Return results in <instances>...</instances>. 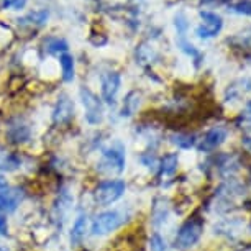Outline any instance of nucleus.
<instances>
[{
  "label": "nucleus",
  "mask_w": 251,
  "mask_h": 251,
  "mask_svg": "<svg viewBox=\"0 0 251 251\" xmlns=\"http://www.w3.org/2000/svg\"><path fill=\"white\" fill-rule=\"evenodd\" d=\"M125 222V215L120 210H107L99 214L92 222L91 231L94 236H105L118 230Z\"/></svg>",
  "instance_id": "f257e3e1"
},
{
  "label": "nucleus",
  "mask_w": 251,
  "mask_h": 251,
  "mask_svg": "<svg viewBox=\"0 0 251 251\" xmlns=\"http://www.w3.org/2000/svg\"><path fill=\"white\" fill-rule=\"evenodd\" d=\"M125 187H126L125 182L118 181V179L100 182L96 187V191H94V201H96L97 205L108 207V205H112V203H115L118 199L123 196Z\"/></svg>",
  "instance_id": "f03ea898"
},
{
  "label": "nucleus",
  "mask_w": 251,
  "mask_h": 251,
  "mask_svg": "<svg viewBox=\"0 0 251 251\" xmlns=\"http://www.w3.org/2000/svg\"><path fill=\"white\" fill-rule=\"evenodd\" d=\"M80 102L84 107V115H86L87 123L91 125H99L103 120V103L96 94H94L89 87H80L79 91Z\"/></svg>",
  "instance_id": "7ed1b4c3"
},
{
  "label": "nucleus",
  "mask_w": 251,
  "mask_h": 251,
  "mask_svg": "<svg viewBox=\"0 0 251 251\" xmlns=\"http://www.w3.org/2000/svg\"><path fill=\"white\" fill-rule=\"evenodd\" d=\"M203 233V224L201 220L192 219L187 220L181 228H179L176 238H174V246L179 250H187L191 248L201 240V236Z\"/></svg>",
  "instance_id": "20e7f679"
},
{
  "label": "nucleus",
  "mask_w": 251,
  "mask_h": 251,
  "mask_svg": "<svg viewBox=\"0 0 251 251\" xmlns=\"http://www.w3.org/2000/svg\"><path fill=\"white\" fill-rule=\"evenodd\" d=\"M199 15L202 18V23L196 28L197 38H201V40H210V38H215L222 31L224 20H222L219 13L210 10H201Z\"/></svg>",
  "instance_id": "39448f33"
},
{
  "label": "nucleus",
  "mask_w": 251,
  "mask_h": 251,
  "mask_svg": "<svg viewBox=\"0 0 251 251\" xmlns=\"http://www.w3.org/2000/svg\"><path fill=\"white\" fill-rule=\"evenodd\" d=\"M100 169L108 173H122L125 169V151H123L122 145H112L108 148L102 150V161Z\"/></svg>",
  "instance_id": "423d86ee"
},
{
  "label": "nucleus",
  "mask_w": 251,
  "mask_h": 251,
  "mask_svg": "<svg viewBox=\"0 0 251 251\" xmlns=\"http://www.w3.org/2000/svg\"><path fill=\"white\" fill-rule=\"evenodd\" d=\"M23 194L20 189L10 186L3 176H0V210L3 212H13L20 205Z\"/></svg>",
  "instance_id": "0eeeda50"
},
{
  "label": "nucleus",
  "mask_w": 251,
  "mask_h": 251,
  "mask_svg": "<svg viewBox=\"0 0 251 251\" xmlns=\"http://www.w3.org/2000/svg\"><path fill=\"white\" fill-rule=\"evenodd\" d=\"M100 89H102V97L107 103H113L117 99V94L120 91L122 86V77L117 71H110V73H105L102 75V82H100Z\"/></svg>",
  "instance_id": "6e6552de"
},
{
  "label": "nucleus",
  "mask_w": 251,
  "mask_h": 251,
  "mask_svg": "<svg viewBox=\"0 0 251 251\" xmlns=\"http://www.w3.org/2000/svg\"><path fill=\"white\" fill-rule=\"evenodd\" d=\"M226 136H228V130H226L225 126H222V125L214 126V128H210L205 135H203V138L201 140V143H199V150L212 151V150L219 148V146L226 140Z\"/></svg>",
  "instance_id": "1a4fd4ad"
},
{
  "label": "nucleus",
  "mask_w": 251,
  "mask_h": 251,
  "mask_svg": "<svg viewBox=\"0 0 251 251\" xmlns=\"http://www.w3.org/2000/svg\"><path fill=\"white\" fill-rule=\"evenodd\" d=\"M73 115H74V103L66 94H63V96H59L58 103H56V107H54L53 120L54 123L63 125V123H68L71 118H73Z\"/></svg>",
  "instance_id": "9d476101"
},
{
  "label": "nucleus",
  "mask_w": 251,
  "mask_h": 251,
  "mask_svg": "<svg viewBox=\"0 0 251 251\" xmlns=\"http://www.w3.org/2000/svg\"><path fill=\"white\" fill-rule=\"evenodd\" d=\"M141 105V92L140 91H131L125 96L122 103V117H131L138 112V108Z\"/></svg>",
  "instance_id": "9b49d317"
},
{
  "label": "nucleus",
  "mask_w": 251,
  "mask_h": 251,
  "mask_svg": "<svg viewBox=\"0 0 251 251\" xmlns=\"http://www.w3.org/2000/svg\"><path fill=\"white\" fill-rule=\"evenodd\" d=\"M7 136L10 138L12 143H25V141L30 140V136H31L30 126H28L26 123L15 122V123H12V125L8 126Z\"/></svg>",
  "instance_id": "f8f14e48"
},
{
  "label": "nucleus",
  "mask_w": 251,
  "mask_h": 251,
  "mask_svg": "<svg viewBox=\"0 0 251 251\" xmlns=\"http://www.w3.org/2000/svg\"><path fill=\"white\" fill-rule=\"evenodd\" d=\"M86 231H87V217L79 215L73 224V228H71V233H69L71 243L79 245L80 241L84 240V236H86Z\"/></svg>",
  "instance_id": "ddd939ff"
},
{
  "label": "nucleus",
  "mask_w": 251,
  "mask_h": 251,
  "mask_svg": "<svg viewBox=\"0 0 251 251\" xmlns=\"http://www.w3.org/2000/svg\"><path fill=\"white\" fill-rule=\"evenodd\" d=\"M45 50L48 51L50 54H64V53H68L69 46L63 38L50 36L45 40Z\"/></svg>",
  "instance_id": "4468645a"
},
{
  "label": "nucleus",
  "mask_w": 251,
  "mask_h": 251,
  "mask_svg": "<svg viewBox=\"0 0 251 251\" xmlns=\"http://www.w3.org/2000/svg\"><path fill=\"white\" fill-rule=\"evenodd\" d=\"M177 166H179V156L176 153H171V154H166L163 159H161V174L164 177H169L173 176L174 173L177 171Z\"/></svg>",
  "instance_id": "2eb2a0df"
},
{
  "label": "nucleus",
  "mask_w": 251,
  "mask_h": 251,
  "mask_svg": "<svg viewBox=\"0 0 251 251\" xmlns=\"http://www.w3.org/2000/svg\"><path fill=\"white\" fill-rule=\"evenodd\" d=\"M169 217V205L163 199H158L153 205V222L154 225H163Z\"/></svg>",
  "instance_id": "dca6fc26"
},
{
  "label": "nucleus",
  "mask_w": 251,
  "mask_h": 251,
  "mask_svg": "<svg viewBox=\"0 0 251 251\" xmlns=\"http://www.w3.org/2000/svg\"><path fill=\"white\" fill-rule=\"evenodd\" d=\"M177 46L184 51V53H186V54L189 56V58H192L194 64H196V68L202 63V59H203L202 53H201V51H199L194 45L189 43L186 38H177Z\"/></svg>",
  "instance_id": "f3484780"
},
{
  "label": "nucleus",
  "mask_w": 251,
  "mask_h": 251,
  "mask_svg": "<svg viewBox=\"0 0 251 251\" xmlns=\"http://www.w3.org/2000/svg\"><path fill=\"white\" fill-rule=\"evenodd\" d=\"M46 20H48V12L36 10V12L28 13L26 17H23L22 20H18V22H20L22 25H26V26H41V25H45Z\"/></svg>",
  "instance_id": "a211bd4d"
},
{
  "label": "nucleus",
  "mask_w": 251,
  "mask_h": 251,
  "mask_svg": "<svg viewBox=\"0 0 251 251\" xmlns=\"http://www.w3.org/2000/svg\"><path fill=\"white\" fill-rule=\"evenodd\" d=\"M136 59H138L141 64H150V63H153L154 59H158V53H156V50L153 46L141 43L138 48H136Z\"/></svg>",
  "instance_id": "6ab92c4d"
},
{
  "label": "nucleus",
  "mask_w": 251,
  "mask_h": 251,
  "mask_svg": "<svg viewBox=\"0 0 251 251\" xmlns=\"http://www.w3.org/2000/svg\"><path fill=\"white\" fill-rule=\"evenodd\" d=\"M61 73H63V79L66 82H71L74 79V58L68 53L59 56Z\"/></svg>",
  "instance_id": "aec40b11"
},
{
  "label": "nucleus",
  "mask_w": 251,
  "mask_h": 251,
  "mask_svg": "<svg viewBox=\"0 0 251 251\" xmlns=\"http://www.w3.org/2000/svg\"><path fill=\"white\" fill-rule=\"evenodd\" d=\"M71 205H73V197H71V194L66 191V189H63V191L59 192L58 203H56V212L59 214V217H64L69 212Z\"/></svg>",
  "instance_id": "412c9836"
},
{
  "label": "nucleus",
  "mask_w": 251,
  "mask_h": 251,
  "mask_svg": "<svg viewBox=\"0 0 251 251\" xmlns=\"http://www.w3.org/2000/svg\"><path fill=\"white\" fill-rule=\"evenodd\" d=\"M228 10L240 13V15H250L251 17V0H238V2L228 3Z\"/></svg>",
  "instance_id": "4be33fe9"
},
{
  "label": "nucleus",
  "mask_w": 251,
  "mask_h": 251,
  "mask_svg": "<svg viewBox=\"0 0 251 251\" xmlns=\"http://www.w3.org/2000/svg\"><path fill=\"white\" fill-rule=\"evenodd\" d=\"M174 26H176V31H177V38H186V33H187V28H189V22H187V17L184 13H177L174 17Z\"/></svg>",
  "instance_id": "5701e85b"
},
{
  "label": "nucleus",
  "mask_w": 251,
  "mask_h": 251,
  "mask_svg": "<svg viewBox=\"0 0 251 251\" xmlns=\"http://www.w3.org/2000/svg\"><path fill=\"white\" fill-rule=\"evenodd\" d=\"M171 141L174 145H177L179 148H191V146L196 145V140H194V136L191 135H184V133H177V135H173L171 136Z\"/></svg>",
  "instance_id": "b1692460"
},
{
  "label": "nucleus",
  "mask_w": 251,
  "mask_h": 251,
  "mask_svg": "<svg viewBox=\"0 0 251 251\" xmlns=\"http://www.w3.org/2000/svg\"><path fill=\"white\" fill-rule=\"evenodd\" d=\"M148 248L150 251H166V241L163 240V236L154 233L148 241Z\"/></svg>",
  "instance_id": "393cba45"
},
{
  "label": "nucleus",
  "mask_w": 251,
  "mask_h": 251,
  "mask_svg": "<svg viewBox=\"0 0 251 251\" xmlns=\"http://www.w3.org/2000/svg\"><path fill=\"white\" fill-rule=\"evenodd\" d=\"M140 161H141V164L146 166L148 169H154L158 168L159 163H158V158H156L154 154H151V153H146V154H141L140 156Z\"/></svg>",
  "instance_id": "a878e982"
},
{
  "label": "nucleus",
  "mask_w": 251,
  "mask_h": 251,
  "mask_svg": "<svg viewBox=\"0 0 251 251\" xmlns=\"http://www.w3.org/2000/svg\"><path fill=\"white\" fill-rule=\"evenodd\" d=\"M28 0H2L3 7L5 8H10V10H22L25 8Z\"/></svg>",
  "instance_id": "bb28decb"
},
{
  "label": "nucleus",
  "mask_w": 251,
  "mask_h": 251,
  "mask_svg": "<svg viewBox=\"0 0 251 251\" xmlns=\"http://www.w3.org/2000/svg\"><path fill=\"white\" fill-rule=\"evenodd\" d=\"M241 118H243V123H251V100L246 103L245 112H243V115H241Z\"/></svg>",
  "instance_id": "cd10ccee"
},
{
  "label": "nucleus",
  "mask_w": 251,
  "mask_h": 251,
  "mask_svg": "<svg viewBox=\"0 0 251 251\" xmlns=\"http://www.w3.org/2000/svg\"><path fill=\"white\" fill-rule=\"evenodd\" d=\"M0 233H7V219L0 215Z\"/></svg>",
  "instance_id": "c85d7f7f"
},
{
  "label": "nucleus",
  "mask_w": 251,
  "mask_h": 251,
  "mask_svg": "<svg viewBox=\"0 0 251 251\" xmlns=\"http://www.w3.org/2000/svg\"><path fill=\"white\" fill-rule=\"evenodd\" d=\"M241 143H243V146L248 151H251V135H248V136H245L243 140H241Z\"/></svg>",
  "instance_id": "c756f323"
},
{
  "label": "nucleus",
  "mask_w": 251,
  "mask_h": 251,
  "mask_svg": "<svg viewBox=\"0 0 251 251\" xmlns=\"http://www.w3.org/2000/svg\"><path fill=\"white\" fill-rule=\"evenodd\" d=\"M243 251H251V246H248V248H245Z\"/></svg>",
  "instance_id": "7c9ffc66"
}]
</instances>
